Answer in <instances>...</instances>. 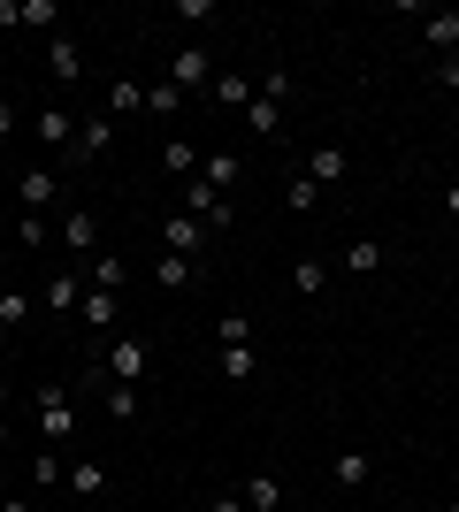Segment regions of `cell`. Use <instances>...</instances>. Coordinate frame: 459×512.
<instances>
[{
	"instance_id": "24",
	"label": "cell",
	"mask_w": 459,
	"mask_h": 512,
	"mask_svg": "<svg viewBox=\"0 0 459 512\" xmlns=\"http://www.w3.org/2000/svg\"><path fill=\"white\" fill-rule=\"evenodd\" d=\"M329 474H337L345 490H360V482L375 474V459H368V451H337V459H329Z\"/></svg>"
},
{
	"instance_id": "10",
	"label": "cell",
	"mask_w": 459,
	"mask_h": 512,
	"mask_svg": "<svg viewBox=\"0 0 459 512\" xmlns=\"http://www.w3.org/2000/svg\"><path fill=\"white\" fill-rule=\"evenodd\" d=\"M299 176H314V184H345V176H352V153L345 146H306V169Z\"/></svg>"
},
{
	"instance_id": "21",
	"label": "cell",
	"mask_w": 459,
	"mask_h": 512,
	"mask_svg": "<svg viewBox=\"0 0 459 512\" xmlns=\"http://www.w3.org/2000/svg\"><path fill=\"white\" fill-rule=\"evenodd\" d=\"M161 169H169L176 184H192V176H199V146H184V138H169V146H161Z\"/></svg>"
},
{
	"instance_id": "15",
	"label": "cell",
	"mask_w": 459,
	"mask_h": 512,
	"mask_svg": "<svg viewBox=\"0 0 459 512\" xmlns=\"http://www.w3.org/2000/svg\"><path fill=\"white\" fill-rule=\"evenodd\" d=\"M69 497H108V467H100V459H69Z\"/></svg>"
},
{
	"instance_id": "1",
	"label": "cell",
	"mask_w": 459,
	"mask_h": 512,
	"mask_svg": "<svg viewBox=\"0 0 459 512\" xmlns=\"http://www.w3.org/2000/svg\"><path fill=\"white\" fill-rule=\"evenodd\" d=\"M284 100H291V69H268V77H253L245 130H253V138H276V130H284Z\"/></svg>"
},
{
	"instance_id": "19",
	"label": "cell",
	"mask_w": 459,
	"mask_h": 512,
	"mask_svg": "<svg viewBox=\"0 0 459 512\" xmlns=\"http://www.w3.org/2000/svg\"><path fill=\"white\" fill-rule=\"evenodd\" d=\"M192 276H199V260H184V253H161V260H153V283H161V291H184Z\"/></svg>"
},
{
	"instance_id": "9",
	"label": "cell",
	"mask_w": 459,
	"mask_h": 512,
	"mask_svg": "<svg viewBox=\"0 0 459 512\" xmlns=\"http://www.w3.org/2000/svg\"><path fill=\"white\" fill-rule=\"evenodd\" d=\"M169 85L176 92H207V85H215V54H207V46H184V54H176V62H169Z\"/></svg>"
},
{
	"instance_id": "31",
	"label": "cell",
	"mask_w": 459,
	"mask_h": 512,
	"mask_svg": "<svg viewBox=\"0 0 459 512\" xmlns=\"http://www.w3.org/2000/svg\"><path fill=\"white\" fill-rule=\"evenodd\" d=\"M146 107V85H108V115H138Z\"/></svg>"
},
{
	"instance_id": "40",
	"label": "cell",
	"mask_w": 459,
	"mask_h": 512,
	"mask_svg": "<svg viewBox=\"0 0 459 512\" xmlns=\"http://www.w3.org/2000/svg\"><path fill=\"white\" fill-rule=\"evenodd\" d=\"M0 451H8V421H0Z\"/></svg>"
},
{
	"instance_id": "41",
	"label": "cell",
	"mask_w": 459,
	"mask_h": 512,
	"mask_svg": "<svg viewBox=\"0 0 459 512\" xmlns=\"http://www.w3.org/2000/svg\"><path fill=\"white\" fill-rule=\"evenodd\" d=\"M444 512H459V497H452V505H444Z\"/></svg>"
},
{
	"instance_id": "4",
	"label": "cell",
	"mask_w": 459,
	"mask_h": 512,
	"mask_svg": "<svg viewBox=\"0 0 459 512\" xmlns=\"http://www.w3.org/2000/svg\"><path fill=\"white\" fill-rule=\"evenodd\" d=\"M62 253L77 260V268H92V260H100V214H92V207H69V214H62Z\"/></svg>"
},
{
	"instance_id": "7",
	"label": "cell",
	"mask_w": 459,
	"mask_h": 512,
	"mask_svg": "<svg viewBox=\"0 0 459 512\" xmlns=\"http://www.w3.org/2000/svg\"><path fill=\"white\" fill-rule=\"evenodd\" d=\"M161 253L199 260V253H207V222H192V214H176V207H169V222H161Z\"/></svg>"
},
{
	"instance_id": "23",
	"label": "cell",
	"mask_w": 459,
	"mask_h": 512,
	"mask_svg": "<svg viewBox=\"0 0 459 512\" xmlns=\"http://www.w3.org/2000/svg\"><path fill=\"white\" fill-rule=\"evenodd\" d=\"M291 291H299V299H322V291H329V268H322V260H291Z\"/></svg>"
},
{
	"instance_id": "14",
	"label": "cell",
	"mask_w": 459,
	"mask_h": 512,
	"mask_svg": "<svg viewBox=\"0 0 459 512\" xmlns=\"http://www.w3.org/2000/svg\"><path fill=\"white\" fill-rule=\"evenodd\" d=\"M77 321H85V329H115V321H123V291H92V283H85Z\"/></svg>"
},
{
	"instance_id": "20",
	"label": "cell",
	"mask_w": 459,
	"mask_h": 512,
	"mask_svg": "<svg viewBox=\"0 0 459 512\" xmlns=\"http://www.w3.org/2000/svg\"><path fill=\"white\" fill-rule=\"evenodd\" d=\"M69 138H77V115H69V107H46V115H39V146L69 153Z\"/></svg>"
},
{
	"instance_id": "11",
	"label": "cell",
	"mask_w": 459,
	"mask_h": 512,
	"mask_svg": "<svg viewBox=\"0 0 459 512\" xmlns=\"http://www.w3.org/2000/svg\"><path fill=\"white\" fill-rule=\"evenodd\" d=\"M421 46L429 54H459V8H429L421 16Z\"/></svg>"
},
{
	"instance_id": "39",
	"label": "cell",
	"mask_w": 459,
	"mask_h": 512,
	"mask_svg": "<svg viewBox=\"0 0 459 512\" xmlns=\"http://www.w3.org/2000/svg\"><path fill=\"white\" fill-rule=\"evenodd\" d=\"M8 130H16V107H8V100H0V138H8Z\"/></svg>"
},
{
	"instance_id": "28",
	"label": "cell",
	"mask_w": 459,
	"mask_h": 512,
	"mask_svg": "<svg viewBox=\"0 0 459 512\" xmlns=\"http://www.w3.org/2000/svg\"><path fill=\"white\" fill-rule=\"evenodd\" d=\"M31 314H39V299H31V291H0V329H23Z\"/></svg>"
},
{
	"instance_id": "32",
	"label": "cell",
	"mask_w": 459,
	"mask_h": 512,
	"mask_svg": "<svg viewBox=\"0 0 459 512\" xmlns=\"http://www.w3.org/2000/svg\"><path fill=\"white\" fill-rule=\"evenodd\" d=\"M322 207V184H314V176H291V214H314Z\"/></svg>"
},
{
	"instance_id": "16",
	"label": "cell",
	"mask_w": 459,
	"mask_h": 512,
	"mask_svg": "<svg viewBox=\"0 0 459 512\" xmlns=\"http://www.w3.org/2000/svg\"><path fill=\"white\" fill-rule=\"evenodd\" d=\"M54 192H62V176H54V169H23L16 176V199H23V207H54Z\"/></svg>"
},
{
	"instance_id": "38",
	"label": "cell",
	"mask_w": 459,
	"mask_h": 512,
	"mask_svg": "<svg viewBox=\"0 0 459 512\" xmlns=\"http://www.w3.org/2000/svg\"><path fill=\"white\" fill-rule=\"evenodd\" d=\"M0 512H39V505H31V497H0Z\"/></svg>"
},
{
	"instance_id": "2",
	"label": "cell",
	"mask_w": 459,
	"mask_h": 512,
	"mask_svg": "<svg viewBox=\"0 0 459 512\" xmlns=\"http://www.w3.org/2000/svg\"><path fill=\"white\" fill-rule=\"evenodd\" d=\"M176 214H192V222H207V237L230 230V199L207 184V176H192V184H176Z\"/></svg>"
},
{
	"instance_id": "12",
	"label": "cell",
	"mask_w": 459,
	"mask_h": 512,
	"mask_svg": "<svg viewBox=\"0 0 459 512\" xmlns=\"http://www.w3.org/2000/svg\"><path fill=\"white\" fill-rule=\"evenodd\" d=\"M46 314H77V306H85V268H62V276L46 283Z\"/></svg>"
},
{
	"instance_id": "17",
	"label": "cell",
	"mask_w": 459,
	"mask_h": 512,
	"mask_svg": "<svg viewBox=\"0 0 459 512\" xmlns=\"http://www.w3.org/2000/svg\"><path fill=\"white\" fill-rule=\"evenodd\" d=\"M245 512H276V505H284V482H276V474H245Z\"/></svg>"
},
{
	"instance_id": "5",
	"label": "cell",
	"mask_w": 459,
	"mask_h": 512,
	"mask_svg": "<svg viewBox=\"0 0 459 512\" xmlns=\"http://www.w3.org/2000/svg\"><path fill=\"white\" fill-rule=\"evenodd\" d=\"M108 146H115V115L100 107V115H85V123H77V138H69L62 161H69V169H85V161H100Z\"/></svg>"
},
{
	"instance_id": "30",
	"label": "cell",
	"mask_w": 459,
	"mask_h": 512,
	"mask_svg": "<svg viewBox=\"0 0 459 512\" xmlns=\"http://www.w3.org/2000/svg\"><path fill=\"white\" fill-rule=\"evenodd\" d=\"M345 268H352V276H375V268H383V245H375V237H360V245L345 253Z\"/></svg>"
},
{
	"instance_id": "26",
	"label": "cell",
	"mask_w": 459,
	"mask_h": 512,
	"mask_svg": "<svg viewBox=\"0 0 459 512\" xmlns=\"http://www.w3.org/2000/svg\"><path fill=\"white\" fill-rule=\"evenodd\" d=\"M54 482H69V459L62 451H39L31 459V490H54Z\"/></svg>"
},
{
	"instance_id": "29",
	"label": "cell",
	"mask_w": 459,
	"mask_h": 512,
	"mask_svg": "<svg viewBox=\"0 0 459 512\" xmlns=\"http://www.w3.org/2000/svg\"><path fill=\"white\" fill-rule=\"evenodd\" d=\"M176 107H184V92H176L169 77H161V85H146V115H161V123H169Z\"/></svg>"
},
{
	"instance_id": "22",
	"label": "cell",
	"mask_w": 459,
	"mask_h": 512,
	"mask_svg": "<svg viewBox=\"0 0 459 512\" xmlns=\"http://www.w3.org/2000/svg\"><path fill=\"white\" fill-rule=\"evenodd\" d=\"M222 375H230V383H253V375H261V352H253V344H222Z\"/></svg>"
},
{
	"instance_id": "34",
	"label": "cell",
	"mask_w": 459,
	"mask_h": 512,
	"mask_svg": "<svg viewBox=\"0 0 459 512\" xmlns=\"http://www.w3.org/2000/svg\"><path fill=\"white\" fill-rule=\"evenodd\" d=\"M169 16H176V23H215V16H222V8H215V0H176Z\"/></svg>"
},
{
	"instance_id": "35",
	"label": "cell",
	"mask_w": 459,
	"mask_h": 512,
	"mask_svg": "<svg viewBox=\"0 0 459 512\" xmlns=\"http://www.w3.org/2000/svg\"><path fill=\"white\" fill-rule=\"evenodd\" d=\"M429 77H437L444 92H459V54H437V62H429Z\"/></svg>"
},
{
	"instance_id": "25",
	"label": "cell",
	"mask_w": 459,
	"mask_h": 512,
	"mask_svg": "<svg viewBox=\"0 0 459 512\" xmlns=\"http://www.w3.org/2000/svg\"><path fill=\"white\" fill-rule=\"evenodd\" d=\"M100 398H108V421H123V428L138 421V383H108Z\"/></svg>"
},
{
	"instance_id": "27",
	"label": "cell",
	"mask_w": 459,
	"mask_h": 512,
	"mask_svg": "<svg viewBox=\"0 0 459 512\" xmlns=\"http://www.w3.org/2000/svg\"><path fill=\"white\" fill-rule=\"evenodd\" d=\"M123 276H131V268H123L115 253H100V260L85 268V283H92V291H123Z\"/></svg>"
},
{
	"instance_id": "33",
	"label": "cell",
	"mask_w": 459,
	"mask_h": 512,
	"mask_svg": "<svg viewBox=\"0 0 459 512\" xmlns=\"http://www.w3.org/2000/svg\"><path fill=\"white\" fill-rule=\"evenodd\" d=\"M215 344H253V321H245V314H222L215 321Z\"/></svg>"
},
{
	"instance_id": "37",
	"label": "cell",
	"mask_w": 459,
	"mask_h": 512,
	"mask_svg": "<svg viewBox=\"0 0 459 512\" xmlns=\"http://www.w3.org/2000/svg\"><path fill=\"white\" fill-rule=\"evenodd\" d=\"M444 214H452V222H459V176H452V184H444Z\"/></svg>"
},
{
	"instance_id": "18",
	"label": "cell",
	"mask_w": 459,
	"mask_h": 512,
	"mask_svg": "<svg viewBox=\"0 0 459 512\" xmlns=\"http://www.w3.org/2000/svg\"><path fill=\"white\" fill-rule=\"evenodd\" d=\"M199 176H207L215 192H230V184L245 176V161H238V153H199Z\"/></svg>"
},
{
	"instance_id": "13",
	"label": "cell",
	"mask_w": 459,
	"mask_h": 512,
	"mask_svg": "<svg viewBox=\"0 0 459 512\" xmlns=\"http://www.w3.org/2000/svg\"><path fill=\"white\" fill-rule=\"evenodd\" d=\"M207 100H215V107H230V115H245V107H253V77H238V69H215Z\"/></svg>"
},
{
	"instance_id": "8",
	"label": "cell",
	"mask_w": 459,
	"mask_h": 512,
	"mask_svg": "<svg viewBox=\"0 0 459 512\" xmlns=\"http://www.w3.org/2000/svg\"><path fill=\"white\" fill-rule=\"evenodd\" d=\"M46 69H54V85H77L85 77V46L69 39V31H46Z\"/></svg>"
},
{
	"instance_id": "36",
	"label": "cell",
	"mask_w": 459,
	"mask_h": 512,
	"mask_svg": "<svg viewBox=\"0 0 459 512\" xmlns=\"http://www.w3.org/2000/svg\"><path fill=\"white\" fill-rule=\"evenodd\" d=\"M207 512H245V497H238V490H222V497H215Z\"/></svg>"
},
{
	"instance_id": "3",
	"label": "cell",
	"mask_w": 459,
	"mask_h": 512,
	"mask_svg": "<svg viewBox=\"0 0 459 512\" xmlns=\"http://www.w3.org/2000/svg\"><path fill=\"white\" fill-rule=\"evenodd\" d=\"M39 436H46V451L77 444V406H69V390H54V383L39 390Z\"/></svg>"
},
{
	"instance_id": "6",
	"label": "cell",
	"mask_w": 459,
	"mask_h": 512,
	"mask_svg": "<svg viewBox=\"0 0 459 512\" xmlns=\"http://www.w3.org/2000/svg\"><path fill=\"white\" fill-rule=\"evenodd\" d=\"M146 360H153L146 337H108V360H100V367H108V383H138V375H146Z\"/></svg>"
}]
</instances>
